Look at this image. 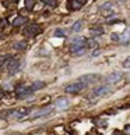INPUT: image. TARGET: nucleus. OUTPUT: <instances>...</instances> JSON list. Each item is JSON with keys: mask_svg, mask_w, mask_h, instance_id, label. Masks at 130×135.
Returning a JSON list of instances; mask_svg holds the SVG:
<instances>
[{"mask_svg": "<svg viewBox=\"0 0 130 135\" xmlns=\"http://www.w3.org/2000/svg\"><path fill=\"white\" fill-rule=\"evenodd\" d=\"M3 96H4V91H3L2 88H0V98H3Z\"/></svg>", "mask_w": 130, "mask_h": 135, "instance_id": "393cba45", "label": "nucleus"}, {"mask_svg": "<svg viewBox=\"0 0 130 135\" xmlns=\"http://www.w3.org/2000/svg\"><path fill=\"white\" fill-rule=\"evenodd\" d=\"M81 29H82V21H76L72 27V31H74V32H80Z\"/></svg>", "mask_w": 130, "mask_h": 135, "instance_id": "4468645a", "label": "nucleus"}, {"mask_svg": "<svg viewBox=\"0 0 130 135\" xmlns=\"http://www.w3.org/2000/svg\"><path fill=\"white\" fill-rule=\"evenodd\" d=\"M69 104H70L69 99L60 98V99H57V100L55 102V109L56 110H66V109L69 107Z\"/></svg>", "mask_w": 130, "mask_h": 135, "instance_id": "6e6552de", "label": "nucleus"}, {"mask_svg": "<svg viewBox=\"0 0 130 135\" xmlns=\"http://www.w3.org/2000/svg\"><path fill=\"white\" fill-rule=\"evenodd\" d=\"M29 114V109H27V107H20V109H17V110H14L13 111V117H16V118H24V117H27Z\"/></svg>", "mask_w": 130, "mask_h": 135, "instance_id": "1a4fd4ad", "label": "nucleus"}, {"mask_svg": "<svg viewBox=\"0 0 130 135\" xmlns=\"http://www.w3.org/2000/svg\"><path fill=\"white\" fill-rule=\"evenodd\" d=\"M122 66L125 67V68H129V67H130V57H127L125 61H123V63H122Z\"/></svg>", "mask_w": 130, "mask_h": 135, "instance_id": "aec40b11", "label": "nucleus"}, {"mask_svg": "<svg viewBox=\"0 0 130 135\" xmlns=\"http://www.w3.org/2000/svg\"><path fill=\"white\" fill-rule=\"evenodd\" d=\"M113 135H125V134H123L122 131H115V132H113Z\"/></svg>", "mask_w": 130, "mask_h": 135, "instance_id": "b1692460", "label": "nucleus"}, {"mask_svg": "<svg viewBox=\"0 0 130 135\" xmlns=\"http://www.w3.org/2000/svg\"><path fill=\"white\" fill-rule=\"evenodd\" d=\"M91 34H92L94 35V38H95V36H98V35H102V34H104V28H101V27H94L92 29H91Z\"/></svg>", "mask_w": 130, "mask_h": 135, "instance_id": "2eb2a0df", "label": "nucleus"}, {"mask_svg": "<svg viewBox=\"0 0 130 135\" xmlns=\"http://www.w3.org/2000/svg\"><path fill=\"white\" fill-rule=\"evenodd\" d=\"M87 45L91 46V48H97V46H98V43H97V40H88Z\"/></svg>", "mask_w": 130, "mask_h": 135, "instance_id": "412c9836", "label": "nucleus"}, {"mask_svg": "<svg viewBox=\"0 0 130 135\" xmlns=\"http://www.w3.org/2000/svg\"><path fill=\"white\" fill-rule=\"evenodd\" d=\"M55 36H56V38H64V36H66V32H64V29L57 28V29L55 31Z\"/></svg>", "mask_w": 130, "mask_h": 135, "instance_id": "f3484780", "label": "nucleus"}, {"mask_svg": "<svg viewBox=\"0 0 130 135\" xmlns=\"http://www.w3.org/2000/svg\"><path fill=\"white\" fill-rule=\"evenodd\" d=\"M99 80L98 74H84L80 77V82H85V84H92Z\"/></svg>", "mask_w": 130, "mask_h": 135, "instance_id": "0eeeda50", "label": "nucleus"}, {"mask_svg": "<svg viewBox=\"0 0 130 135\" xmlns=\"http://www.w3.org/2000/svg\"><path fill=\"white\" fill-rule=\"evenodd\" d=\"M120 40L122 42H130V29H126L123 35H120Z\"/></svg>", "mask_w": 130, "mask_h": 135, "instance_id": "ddd939ff", "label": "nucleus"}, {"mask_svg": "<svg viewBox=\"0 0 130 135\" xmlns=\"http://www.w3.org/2000/svg\"><path fill=\"white\" fill-rule=\"evenodd\" d=\"M34 4H35V0H25V7L28 10H32L34 8Z\"/></svg>", "mask_w": 130, "mask_h": 135, "instance_id": "a211bd4d", "label": "nucleus"}, {"mask_svg": "<svg viewBox=\"0 0 130 135\" xmlns=\"http://www.w3.org/2000/svg\"><path fill=\"white\" fill-rule=\"evenodd\" d=\"M53 110V106H46V107H42L39 110H35L34 113L31 114V118H38V117H43V116H49Z\"/></svg>", "mask_w": 130, "mask_h": 135, "instance_id": "7ed1b4c3", "label": "nucleus"}, {"mask_svg": "<svg viewBox=\"0 0 130 135\" xmlns=\"http://www.w3.org/2000/svg\"><path fill=\"white\" fill-rule=\"evenodd\" d=\"M42 88H45V82H42V81H37V82H34V84L31 85V91H32V92L39 91V89H42Z\"/></svg>", "mask_w": 130, "mask_h": 135, "instance_id": "9b49d317", "label": "nucleus"}, {"mask_svg": "<svg viewBox=\"0 0 130 135\" xmlns=\"http://www.w3.org/2000/svg\"><path fill=\"white\" fill-rule=\"evenodd\" d=\"M76 2H77L78 4H81V6H82V4H84V3H85V2H87V0H76Z\"/></svg>", "mask_w": 130, "mask_h": 135, "instance_id": "4be33fe9", "label": "nucleus"}, {"mask_svg": "<svg viewBox=\"0 0 130 135\" xmlns=\"http://www.w3.org/2000/svg\"><path fill=\"white\" fill-rule=\"evenodd\" d=\"M45 3H48V4H53L55 3V0H43Z\"/></svg>", "mask_w": 130, "mask_h": 135, "instance_id": "5701e85b", "label": "nucleus"}, {"mask_svg": "<svg viewBox=\"0 0 130 135\" xmlns=\"http://www.w3.org/2000/svg\"><path fill=\"white\" fill-rule=\"evenodd\" d=\"M111 39L113 40V42H120V35L119 34H112L111 35Z\"/></svg>", "mask_w": 130, "mask_h": 135, "instance_id": "6ab92c4d", "label": "nucleus"}, {"mask_svg": "<svg viewBox=\"0 0 130 135\" xmlns=\"http://www.w3.org/2000/svg\"><path fill=\"white\" fill-rule=\"evenodd\" d=\"M13 48L17 49V50H25L27 49V42H17V43H14Z\"/></svg>", "mask_w": 130, "mask_h": 135, "instance_id": "dca6fc26", "label": "nucleus"}, {"mask_svg": "<svg viewBox=\"0 0 130 135\" xmlns=\"http://www.w3.org/2000/svg\"><path fill=\"white\" fill-rule=\"evenodd\" d=\"M84 88H85V85L82 84V82H74V84L66 86V92L67 93H78V92H81Z\"/></svg>", "mask_w": 130, "mask_h": 135, "instance_id": "39448f33", "label": "nucleus"}, {"mask_svg": "<svg viewBox=\"0 0 130 135\" xmlns=\"http://www.w3.org/2000/svg\"><path fill=\"white\" fill-rule=\"evenodd\" d=\"M85 45H87V42H85L84 38L78 36V38H74V39L72 40V45H70V52L74 54H82L85 52Z\"/></svg>", "mask_w": 130, "mask_h": 135, "instance_id": "f257e3e1", "label": "nucleus"}, {"mask_svg": "<svg viewBox=\"0 0 130 135\" xmlns=\"http://www.w3.org/2000/svg\"><path fill=\"white\" fill-rule=\"evenodd\" d=\"M99 53H101V52H99V50H95V52H94V53H92V54H94V56H98Z\"/></svg>", "mask_w": 130, "mask_h": 135, "instance_id": "a878e982", "label": "nucleus"}, {"mask_svg": "<svg viewBox=\"0 0 130 135\" xmlns=\"http://www.w3.org/2000/svg\"><path fill=\"white\" fill-rule=\"evenodd\" d=\"M122 77H123V74L120 71H113L112 74H109L108 77L105 78V84L111 85V84H115V82H119L122 80Z\"/></svg>", "mask_w": 130, "mask_h": 135, "instance_id": "20e7f679", "label": "nucleus"}, {"mask_svg": "<svg viewBox=\"0 0 130 135\" xmlns=\"http://www.w3.org/2000/svg\"><path fill=\"white\" fill-rule=\"evenodd\" d=\"M39 32H41V29L38 28V25H31V27H28L24 31V35L28 36V38H31V36H34V35L39 34Z\"/></svg>", "mask_w": 130, "mask_h": 135, "instance_id": "9d476101", "label": "nucleus"}, {"mask_svg": "<svg viewBox=\"0 0 130 135\" xmlns=\"http://www.w3.org/2000/svg\"><path fill=\"white\" fill-rule=\"evenodd\" d=\"M25 22H27V18H25V17H17V18L13 21V25H14V27H20V25L25 24Z\"/></svg>", "mask_w": 130, "mask_h": 135, "instance_id": "f8f14e48", "label": "nucleus"}, {"mask_svg": "<svg viewBox=\"0 0 130 135\" xmlns=\"http://www.w3.org/2000/svg\"><path fill=\"white\" fill-rule=\"evenodd\" d=\"M22 67H24V61L22 60H18V58L11 60L10 63H8V74L10 75L17 74V72H20L22 70Z\"/></svg>", "mask_w": 130, "mask_h": 135, "instance_id": "f03ea898", "label": "nucleus"}, {"mask_svg": "<svg viewBox=\"0 0 130 135\" xmlns=\"http://www.w3.org/2000/svg\"><path fill=\"white\" fill-rule=\"evenodd\" d=\"M111 92V86L109 85H102V86H98L95 88V89L92 91L94 96H97V98H101V96H105L106 93Z\"/></svg>", "mask_w": 130, "mask_h": 135, "instance_id": "423d86ee", "label": "nucleus"}]
</instances>
